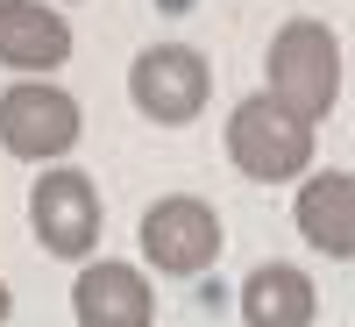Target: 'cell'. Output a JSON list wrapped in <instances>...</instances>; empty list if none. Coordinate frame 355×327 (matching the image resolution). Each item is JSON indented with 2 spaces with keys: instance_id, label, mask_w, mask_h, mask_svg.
<instances>
[{
  "instance_id": "6da1fadb",
  "label": "cell",
  "mask_w": 355,
  "mask_h": 327,
  "mask_svg": "<svg viewBox=\"0 0 355 327\" xmlns=\"http://www.w3.org/2000/svg\"><path fill=\"white\" fill-rule=\"evenodd\" d=\"M313 128L306 114H291L270 93H249L242 107L227 114V164L256 178V185H291V178L313 171Z\"/></svg>"
},
{
  "instance_id": "7a4b0ae2",
  "label": "cell",
  "mask_w": 355,
  "mask_h": 327,
  "mask_svg": "<svg viewBox=\"0 0 355 327\" xmlns=\"http://www.w3.org/2000/svg\"><path fill=\"white\" fill-rule=\"evenodd\" d=\"M263 72H270V100H284L291 114H306V121H327L334 100H341V36L327 22H284L270 50H263Z\"/></svg>"
},
{
  "instance_id": "3957f363",
  "label": "cell",
  "mask_w": 355,
  "mask_h": 327,
  "mask_svg": "<svg viewBox=\"0 0 355 327\" xmlns=\"http://www.w3.org/2000/svg\"><path fill=\"white\" fill-rule=\"evenodd\" d=\"M85 135V114L64 85L50 78H15L0 93V150L21 164H64Z\"/></svg>"
},
{
  "instance_id": "277c9868",
  "label": "cell",
  "mask_w": 355,
  "mask_h": 327,
  "mask_svg": "<svg viewBox=\"0 0 355 327\" xmlns=\"http://www.w3.org/2000/svg\"><path fill=\"white\" fill-rule=\"evenodd\" d=\"M135 242H142V256H150V271H164V278H199V271H214L220 263V214L206 199H192V192H164V199H150L142 206V228H135Z\"/></svg>"
},
{
  "instance_id": "5b68a950",
  "label": "cell",
  "mask_w": 355,
  "mask_h": 327,
  "mask_svg": "<svg viewBox=\"0 0 355 327\" xmlns=\"http://www.w3.org/2000/svg\"><path fill=\"white\" fill-rule=\"evenodd\" d=\"M28 228H36V242L64 263H93L100 249V228H107V206H100V185L71 164H57L36 178V192H28Z\"/></svg>"
},
{
  "instance_id": "8992f818",
  "label": "cell",
  "mask_w": 355,
  "mask_h": 327,
  "mask_svg": "<svg viewBox=\"0 0 355 327\" xmlns=\"http://www.w3.org/2000/svg\"><path fill=\"white\" fill-rule=\"evenodd\" d=\"M206 93H214V65H206L192 43H150L128 65V100H135V114H150L157 128L199 121Z\"/></svg>"
},
{
  "instance_id": "52a82bcc",
  "label": "cell",
  "mask_w": 355,
  "mask_h": 327,
  "mask_svg": "<svg viewBox=\"0 0 355 327\" xmlns=\"http://www.w3.org/2000/svg\"><path fill=\"white\" fill-rule=\"evenodd\" d=\"M71 313H78V327H150L157 320V285L121 256H93L71 285Z\"/></svg>"
},
{
  "instance_id": "ba28073f",
  "label": "cell",
  "mask_w": 355,
  "mask_h": 327,
  "mask_svg": "<svg viewBox=\"0 0 355 327\" xmlns=\"http://www.w3.org/2000/svg\"><path fill=\"white\" fill-rule=\"evenodd\" d=\"M0 65L15 78H50L71 65V22L50 0H0Z\"/></svg>"
},
{
  "instance_id": "9c48e42d",
  "label": "cell",
  "mask_w": 355,
  "mask_h": 327,
  "mask_svg": "<svg viewBox=\"0 0 355 327\" xmlns=\"http://www.w3.org/2000/svg\"><path fill=\"white\" fill-rule=\"evenodd\" d=\"M291 228L306 235L320 256H355V171H306L299 199H291Z\"/></svg>"
},
{
  "instance_id": "30bf717a",
  "label": "cell",
  "mask_w": 355,
  "mask_h": 327,
  "mask_svg": "<svg viewBox=\"0 0 355 327\" xmlns=\"http://www.w3.org/2000/svg\"><path fill=\"white\" fill-rule=\"evenodd\" d=\"M320 320V285L299 263H256L242 278V327H313Z\"/></svg>"
},
{
  "instance_id": "8fae6325",
  "label": "cell",
  "mask_w": 355,
  "mask_h": 327,
  "mask_svg": "<svg viewBox=\"0 0 355 327\" xmlns=\"http://www.w3.org/2000/svg\"><path fill=\"white\" fill-rule=\"evenodd\" d=\"M8 320H15V292L0 285V327H8Z\"/></svg>"
}]
</instances>
